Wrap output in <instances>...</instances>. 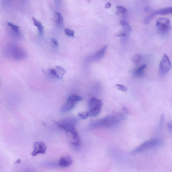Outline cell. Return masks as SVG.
Here are the masks:
<instances>
[{"instance_id":"obj_14","label":"cell","mask_w":172,"mask_h":172,"mask_svg":"<svg viewBox=\"0 0 172 172\" xmlns=\"http://www.w3.org/2000/svg\"><path fill=\"white\" fill-rule=\"evenodd\" d=\"M56 69H55L57 74V78L61 79L63 78L64 74H65L66 71L63 68L57 66Z\"/></svg>"},{"instance_id":"obj_2","label":"cell","mask_w":172,"mask_h":172,"mask_svg":"<svg viewBox=\"0 0 172 172\" xmlns=\"http://www.w3.org/2000/svg\"><path fill=\"white\" fill-rule=\"evenodd\" d=\"M164 142L162 140L159 138H153L145 141L132 152V154H136L142 152L147 150H149L154 148L160 147L162 145Z\"/></svg>"},{"instance_id":"obj_7","label":"cell","mask_w":172,"mask_h":172,"mask_svg":"<svg viewBox=\"0 0 172 172\" xmlns=\"http://www.w3.org/2000/svg\"><path fill=\"white\" fill-rule=\"evenodd\" d=\"M65 132L73 146L76 148L80 147L81 145L80 138L75 127L67 130Z\"/></svg>"},{"instance_id":"obj_9","label":"cell","mask_w":172,"mask_h":172,"mask_svg":"<svg viewBox=\"0 0 172 172\" xmlns=\"http://www.w3.org/2000/svg\"><path fill=\"white\" fill-rule=\"evenodd\" d=\"M33 148L34 149L31 153V155L33 156L39 154H45L47 150V146L45 143L42 142H35Z\"/></svg>"},{"instance_id":"obj_5","label":"cell","mask_w":172,"mask_h":172,"mask_svg":"<svg viewBox=\"0 0 172 172\" xmlns=\"http://www.w3.org/2000/svg\"><path fill=\"white\" fill-rule=\"evenodd\" d=\"M55 123L59 127L66 131L75 127L78 123V120L74 118H68L58 122L55 121Z\"/></svg>"},{"instance_id":"obj_22","label":"cell","mask_w":172,"mask_h":172,"mask_svg":"<svg viewBox=\"0 0 172 172\" xmlns=\"http://www.w3.org/2000/svg\"><path fill=\"white\" fill-rule=\"evenodd\" d=\"M64 32L66 35L71 37H74V31L69 29V28H66Z\"/></svg>"},{"instance_id":"obj_12","label":"cell","mask_w":172,"mask_h":172,"mask_svg":"<svg viewBox=\"0 0 172 172\" xmlns=\"http://www.w3.org/2000/svg\"><path fill=\"white\" fill-rule=\"evenodd\" d=\"M54 21L57 26H61L63 23V18L60 13L58 12H54Z\"/></svg>"},{"instance_id":"obj_25","label":"cell","mask_w":172,"mask_h":172,"mask_svg":"<svg viewBox=\"0 0 172 172\" xmlns=\"http://www.w3.org/2000/svg\"><path fill=\"white\" fill-rule=\"evenodd\" d=\"M51 42L55 47H58V43L56 39H51Z\"/></svg>"},{"instance_id":"obj_13","label":"cell","mask_w":172,"mask_h":172,"mask_svg":"<svg viewBox=\"0 0 172 172\" xmlns=\"http://www.w3.org/2000/svg\"><path fill=\"white\" fill-rule=\"evenodd\" d=\"M33 22L34 25L38 28L40 34L42 35L43 33V26L40 22L35 19L34 17H32Z\"/></svg>"},{"instance_id":"obj_6","label":"cell","mask_w":172,"mask_h":172,"mask_svg":"<svg viewBox=\"0 0 172 172\" xmlns=\"http://www.w3.org/2000/svg\"><path fill=\"white\" fill-rule=\"evenodd\" d=\"M82 98L77 95H72L67 99L66 103L62 108L61 111L62 113H65L73 109L77 103L82 100Z\"/></svg>"},{"instance_id":"obj_23","label":"cell","mask_w":172,"mask_h":172,"mask_svg":"<svg viewBox=\"0 0 172 172\" xmlns=\"http://www.w3.org/2000/svg\"><path fill=\"white\" fill-rule=\"evenodd\" d=\"M117 12L121 14H125L127 12V9L123 7L122 6H118L117 7Z\"/></svg>"},{"instance_id":"obj_20","label":"cell","mask_w":172,"mask_h":172,"mask_svg":"<svg viewBox=\"0 0 172 172\" xmlns=\"http://www.w3.org/2000/svg\"><path fill=\"white\" fill-rule=\"evenodd\" d=\"M8 26H10V27H11L13 30L14 31L16 34H20L19 27L18 26L14 25V24L11 23H8Z\"/></svg>"},{"instance_id":"obj_8","label":"cell","mask_w":172,"mask_h":172,"mask_svg":"<svg viewBox=\"0 0 172 172\" xmlns=\"http://www.w3.org/2000/svg\"><path fill=\"white\" fill-rule=\"evenodd\" d=\"M171 67V64L169 57L166 54H164L159 65V72L161 76H164L168 73Z\"/></svg>"},{"instance_id":"obj_29","label":"cell","mask_w":172,"mask_h":172,"mask_svg":"<svg viewBox=\"0 0 172 172\" xmlns=\"http://www.w3.org/2000/svg\"><path fill=\"white\" fill-rule=\"evenodd\" d=\"M56 2H58L59 1H60V0H54Z\"/></svg>"},{"instance_id":"obj_10","label":"cell","mask_w":172,"mask_h":172,"mask_svg":"<svg viewBox=\"0 0 172 172\" xmlns=\"http://www.w3.org/2000/svg\"><path fill=\"white\" fill-rule=\"evenodd\" d=\"M108 47V45H106L99 51L94 53L89 56L88 58L90 61L95 62L101 60L104 57L105 52Z\"/></svg>"},{"instance_id":"obj_1","label":"cell","mask_w":172,"mask_h":172,"mask_svg":"<svg viewBox=\"0 0 172 172\" xmlns=\"http://www.w3.org/2000/svg\"><path fill=\"white\" fill-rule=\"evenodd\" d=\"M125 118V114L122 112L113 113L91 123V127L95 128L102 127L109 128L122 122Z\"/></svg>"},{"instance_id":"obj_28","label":"cell","mask_w":172,"mask_h":172,"mask_svg":"<svg viewBox=\"0 0 172 172\" xmlns=\"http://www.w3.org/2000/svg\"><path fill=\"white\" fill-rule=\"evenodd\" d=\"M21 159H17L16 162H15V163H16V164H19V163H20V162H21Z\"/></svg>"},{"instance_id":"obj_18","label":"cell","mask_w":172,"mask_h":172,"mask_svg":"<svg viewBox=\"0 0 172 172\" xmlns=\"http://www.w3.org/2000/svg\"><path fill=\"white\" fill-rule=\"evenodd\" d=\"M120 24L123 28H124V31L127 33L131 31V27L127 22L124 21H121Z\"/></svg>"},{"instance_id":"obj_24","label":"cell","mask_w":172,"mask_h":172,"mask_svg":"<svg viewBox=\"0 0 172 172\" xmlns=\"http://www.w3.org/2000/svg\"><path fill=\"white\" fill-rule=\"evenodd\" d=\"M164 115L162 114L161 116L160 121L159 123V129H162L163 123H164Z\"/></svg>"},{"instance_id":"obj_3","label":"cell","mask_w":172,"mask_h":172,"mask_svg":"<svg viewBox=\"0 0 172 172\" xmlns=\"http://www.w3.org/2000/svg\"><path fill=\"white\" fill-rule=\"evenodd\" d=\"M103 105L102 101L97 99H90L89 103V115L94 117L98 115L101 111Z\"/></svg>"},{"instance_id":"obj_17","label":"cell","mask_w":172,"mask_h":172,"mask_svg":"<svg viewBox=\"0 0 172 172\" xmlns=\"http://www.w3.org/2000/svg\"><path fill=\"white\" fill-rule=\"evenodd\" d=\"M142 59V56L141 55L139 54L135 55L131 58L132 61L136 64H138L140 63Z\"/></svg>"},{"instance_id":"obj_11","label":"cell","mask_w":172,"mask_h":172,"mask_svg":"<svg viewBox=\"0 0 172 172\" xmlns=\"http://www.w3.org/2000/svg\"><path fill=\"white\" fill-rule=\"evenodd\" d=\"M72 164V160L69 156L64 157L61 158L58 162L59 167L66 168L70 166Z\"/></svg>"},{"instance_id":"obj_19","label":"cell","mask_w":172,"mask_h":172,"mask_svg":"<svg viewBox=\"0 0 172 172\" xmlns=\"http://www.w3.org/2000/svg\"><path fill=\"white\" fill-rule=\"evenodd\" d=\"M78 115L79 117L84 120L87 119L89 116V112H79L78 113Z\"/></svg>"},{"instance_id":"obj_16","label":"cell","mask_w":172,"mask_h":172,"mask_svg":"<svg viewBox=\"0 0 172 172\" xmlns=\"http://www.w3.org/2000/svg\"><path fill=\"white\" fill-rule=\"evenodd\" d=\"M156 14L166 15L171 14L172 13V7H169L161 9L155 11Z\"/></svg>"},{"instance_id":"obj_26","label":"cell","mask_w":172,"mask_h":172,"mask_svg":"<svg viewBox=\"0 0 172 172\" xmlns=\"http://www.w3.org/2000/svg\"><path fill=\"white\" fill-rule=\"evenodd\" d=\"M167 127L170 131L172 132V122L171 121L167 123Z\"/></svg>"},{"instance_id":"obj_27","label":"cell","mask_w":172,"mask_h":172,"mask_svg":"<svg viewBox=\"0 0 172 172\" xmlns=\"http://www.w3.org/2000/svg\"><path fill=\"white\" fill-rule=\"evenodd\" d=\"M111 4L110 2H108V3L106 4L105 7L106 8H109L111 7Z\"/></svg>"},{"instance_id":"obj_21","label":"cell","mask_w":172,"mask_h":172,"mask_svg":"<svg viewBox=\"0 0 172 172\" xmlns=\"http://www.w3.org/2000/svg\"><path fill=\"white\" fill-rule=\"evenodd\" d=\"M115 87L118 90H120V91L123 92H126L128 90V88L125 85L119 84H117L116 85Z\"/></svg>"},{"instance_id":"obj_4","label":"cell","mask_w":172,"mask_h":172,"mask_svg":"<svg viewBox=\"0 0 172 172\" xmlns=\"http://www.w3.org/2000/svg\"><path fill=\"white\" fill-rule=\"evenodd\" d=\"M156 26L157 27L158 32L162 35L169 34L171 30L170 21L165 17H161L157 20Z\"/></svg>"},{"instance_id":"obj_15","label":"cell","mask_w":172,"mask_h":172,"mask_svg":"<svg viewBox=\"0 0 172 172\" xmlns=\"http://www.w3.org/2000/svg\"><path fill=\"white\" fill-rule=\"evenodd\" d=\"M147 67L146 65L144 64L137 68L134 71V73L135 76L138 77H142L144 75V71Z\"/></svg>"}]
</instances>
